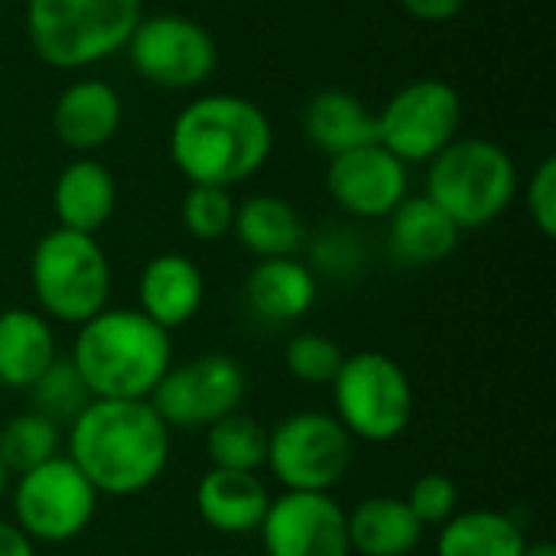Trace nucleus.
Returning <instances> with one entry per match:
<instances>
[{
  "instance_id": "1",
  "label": "nucleus",
  "mask_w": 556,
  "mask_h": 556,
  "mask_svg": "<svg viewBox=\"0 0 556 556\" xmlns=\"http://www.w3.org/2000/svg\"><path fill=\"white\" fill-rule=\"evenodd\" d=\"M62 446L98 495L134 498L163 479L173 430L150 401H91L65 427Z\"/></svg>"
},
{
  "instance_id": "2",
  "label": "nucleus",
  "mask_w": 556,
  "mask_h": 556,
  "mask_svg": "<svg viewBox=\"0 0 556 556\" xmlns=\"http://www.w3.org/2000/svg\"><path fill=\"white\" fill-rule=\"evenodd\" d=\"M270 153V117L244 94H202L169 127V160L189 186L231 189L261 173Z\"/></svg>"
},
{
  "instance_id": "3",
  "label": "nucleus",
  "mask_w": 556,
  "mask_h": 556,
  "mask_svg": "<svg viewBox=\"0 0 556 556\" xmlns=\"http://www.w3.org/2000/svg\"><path fill=\"white\" fill-rule=\"evenodd\" d=\"M68 358L94 401H147L173 368V332L137 306H108L78 326Z\"/></svg>"
},
{
  "instance_id": "4",
  "label": "nucleus",
  "mask_w": 556,
  "mask_h": 556,
  "mask_svg": "<svg viewBox=\"0 0 556 556\" xmlns=\"http://www.w3.org/2000/svg\"><path fill=\"white\" fill-rule=\"evenodd\" d=\"M143 0H26V39L39 62L78 72L121 52Z\"/></svg>"
},
{
  "instance_id": "5",
  "label": "nucleus",
  "mask_w": 556,
  "mask_h": 556,
  "mask_svg": "<svg viewBox=\"0 0 556 556\" xmlns=\"http://www.w3.org/2000/svg\"><path fill=\"white\" fill-rule=\"evenodd\" d=\"M518 163L485 137L453 140L427 163V199L446 212L459 231L495 225L518 195Z\"/></svg>"
},
{
  "instance_id": "6",
  "label": "nucleus",
  "mask_w": 556,
  "mask_h": 556,
  "mask_svg": "<svg viewBox=\"0 0 556 556\" xmlns=\"http://www.w3.org/2000/svg\"><path fill=\"white\" fill-rule=\"evenodd\" d=\"M111 261L94 235L52 228L29 254V287L49 323L81 326L111 300Z\"/></svg>"
},
{
  "instance_id": "7",
  "label": "nucleus",
  "mask_w": 556,
  "mask_h": 556,
  "mask_svg": "<svg viewBox=\"0 0 556 556\" xmlns=\"http://www.w3.org/2000/svg\"><path fill=\"white\" fill-rule=\"evenodd\" d=\"M332 417L358 443H394L407 433L417 407L414 381L407 368L375 349L345 355L339 375L329 384Z\"/></svg>"
},
{
  "instance_id": "8",
  "label": "nucleus",
  "mask_w": 556,
  "mask_h": 556,
  "mask_svg": "<svg viewBox=\"0 0 556 556\" xmlns=\"http://www.w3.org/2000/svg\"><path fill=\"white\" fill-rule=\"evenodd\" d=\"M10 511L13 525L39 547V544H72L78 541L101 505L94 485L81 476V469L59 453L55 459L13 476L10 485Z\"/></svg>"
},
{
  "instance_id": "9",
  "label": "nucleus",
  "mask_w": 556,
  "mask_h": 556,
  "mask_svg": "<svg viewBox=\"0 0 556 556\" xmlns=\"http://www.w3.org/2000/svg\"><path fill=\"white\" fill-rule=\"evenodd\" d=\"M355 463V440L326 410H296L270 427L267 466L283 492H332Z\"/></svg>"
},
{
  "instance_id": "10",
  "label": "nucleus",
  "mask_w": 556,
  "mask_h": 556,
  "mask_svg": "<svg viewBox=\"0 0 556 556\" xmlns=\"http://www.w3.org/2000/svg\"><path fill=\"white\" fill-rule=\"evenodd\" d=\"M248 397V371L235 355L205 352L173 368L160 378L147 397L160 420L176 433L205 430L225 414L241 410Z\"/></svg>"
},
{
  "instance_id": "11",
  "label": "nucleus",
  "mask_w": 556,
  "mask_h": 556,
  "mask_svg": "<svg viewBox=\"0 0 556 556\" xmlns=\"http://www.w3.org/2000/svg\"><path fill=\"white\" fill-rule=\"evenodd\" d=\"M375 121L378 143L404 166L430 163L456 140L463 124V98L443 78H414L384 101Z\"/></svg>"
},
{
  "instance_id": "12",
  "label": "nucleus",
  "mask_w": 556,
  "mask_h": 556,
  "mask_svg": "<svg viewBox=\"0 0 556 556\" xmlns=\"http://www.w3.org/2000/svg\"><path fill=\"white\" fill-rule=\"evenodd\" d=\"M124 52L143 81L169 91L199 88L218 68L215 36L199 20L182 13L140 16Z\"/></svg>"
},
{
  "instance_id": "13",
  "label": "nucleus",
  "mask_w": 556,
  "mask_h": 556,
  "mask_svg": "<svg viewBox=\"0 0 556 556\" xmlns=\"http://www.w3.org/2000/svg\"><path fill=\"white\" fill-rule=\"evenodd\" d=\"M257 534L264 556H352L345 508L332 492L274 495Z\"/></svg>"
},
{
  "instance_id": "14",
  "label": "nucleus",
  "mask_w": 556,
  "mask_h": 556,
  "mask_svg": "<svg viewBox=\"0 0 556 556\" xmlns=\"http://www.w3.org/2000/svg\"><path fill=\"white\" fill-rule=\"evenodd\" d=\"M407 166L381 143L329 156L326 189L332 202L355 218H388L407 199Z\"/></svg>"
},
{
  "instance_id": "15",
  "label": "nucleus",
  "mask_w": 556,
  "mask_h": 556,
  "mask_svg": "<svg viewBox=\"0 0 556 556\" xmlns=\"http://www.w3.org/2000/svg\"><path fill=\"white\" fill-rule=\"evenodd\" d=\"M205 303V277L186 254H156L137 277V309L166 332L189 326Z\"/></svg>"
},
{
  "instance_id": "16",
  "label": "nucleus",
  "mask_w": 556,
  "mask_h": 556,
  "mask_svg": "<svg viewBox=\"0 0 556 556\" xmlns=\"http://www.w3.org/2000/svg\"><path fill=\"white\" fill-rule=\"evenodd\" d=\"M270 498L274 495L261 472H231L208 466L195 485V511L202 525L225 538L257 534Z\"/></svg>"
},
{
  "instance_id": "17",
  "label": "nucleus",
  "mask_w": 556,
  "mask_h": 556,
  "mask_svg": "<svg viewBox=\"0 0 556 556\" xmlns=\"http://www.w3.org/2000/svg\"><path fill=\"white\" fill-rule=\"evenodd\" d=\"M124 104L104 78H78L59 91L52 104V134L78 153L111 143L121 130Z\"/></svg>"
},
{
  "instance_id": "18",
  "label": "nucleus",
  "mask_w": 556,
  "mask_h": 556,
  "mask_svg": "<svg viewBox=\"0 0 556 556\" xmlns=\"http://www.w3.org/2000/svg\"><path fill=\"white\" fill-rule=\"evenodd\" d=\"M319 300V277L306 261L261 257L244 277V303L254 319L267 326H290L303 319Z\"/></svg>"
},
{
  "instance_id": "19",
  "label": "nucleus",
  "mask_w": 556,
  "mask_h": 556,
  "mask_svg": "<svg viewBox=\"0 0 556 556\" xmlns=\"http://www.w3.org/2000/svg\"><path fill=\"white\" fill-rule=\"evenodd\" d=\"M384 244L394 264L420 270V267H433L446 261L456 251L459 228L427 195H407L388 215Z\"/></svg>"
},
{
  "instance_id": "20",
  "label": "nucleus",
  "mask_w": 556,
  "mask_h": 556,
  "mask_svg": "<svg viewBox=\"0 0 556 556\" xmlns=\"http://www.w3.org/2000/svg\"><path fill=\"white\" fill-rule=\"evenodd\" d=\"M117 208V182L114 173L91 156H78L52 182V212L59 228L98 235Z\"/></svg>"
},
{
  "instance_id": "21",
  "label": "nucleus",
  "mask_w": 556,
  "mask_h": 556,
  "mask_svg": "<svg viewBox=\"0 0 556 556\" xmlns=\"http://www.w3.org/2000/svg\"><path fill=\"white\" fill-rule=\"evenodd\" d=\"M352 556H414L427 528L417 521L404 495H368L345 511Z\"/></svg>"
},
{
  "instance_id": "22",
  "label": "nucleus",
  "mask_w": 556,
  "mask_h": 556,
  "mask_svg": "<svg viewBox=\"0 0 556 556\" xmlns=\"http://www.w3.org/2000/svg\"><path fill=\"white\" fill-rule=\"evenodd\" d=\"M55 358V329L39 309L10 306L0 313V388L26 394Z\"/></svg>"
},
{
  "instance_id": "23",
  "label": "nucleus",
  "mask_w": 556,
  "mask_h": 556,
  "mask_svg": "<svg viewBox=\"0 0 556 556\" xmlns=\"http://www.w3.org/2000/svg\"><path fill=\"white\" fill-rule=\"evenodd\" d=\"M303 134L319 153L339 156V153L378 143V121L358 94L342 91V88H326L306 101Z\"/></svg>"
},
{
  "instance_id": "24",
  "label": "nucleus",
  "mask_w": 556,
  "mask_h": 556,
  "mask_svg": "<svg viewBox=\"0 0 556 556\" xmlns=\"http://www.w3.org/2000/svg\"><path fill=\"white\" fill-rule=\"evenodd\" d=\"M528 547L525 525L498 508L456 511L437 528L433 556H521Z\"/></svg>"
},
{
  "instance_id": "25",
  "label": "nucleus",
  "mask_w": 556,
  "mask_h": 556,
  "mask_svg": "<svg viewBox=\"0 0 556 556\" xmlns=\"http://www.w3.org/2000/svg\"><path fill=\"white\" fill-rule=\"evenodd\" d=\"M231 235L257 257H293L303 244V222L287 199L261 192L238 202Z\"/></svg>"
},
{
  "instance_id": "26",
  "label": "nucleus",
  "mask_w": 556,
  "mask_h": 556,
  "mask_svg": "<svg viewBox=\"0 0 556 556\" xmlns=\"http://www.w3.org/2000/svg\"><path fill=\"white\" fill-rule=\"evenodd\" d=\"M270 430L244 410L225 414L212 427H205V456L212 469L231 472H261L267 466Z\"/></svg>"
},
{
  "instance_id": "27",
  "label": "nucleus",
  "mask_w": 556,
  "mask_h": 556,
  "mask_svg": "<svg viewBox=\"0 0 556 556\" xmlns=\"http://www.w3.org/2000/svg\"><path fill=\"white\" fill-rule=\"evenodd\" d=\"M65 430L52 424L49 417L36 410L13 414L0 424V463L10 469V476L29 472L62 453Z\"/></svg>"
},
{
  "instance_id": "28",
  "label": "nucleus",
  "mask_w": 556,
  "mask_h": 556,
  "mask_svg": "<svg viewBox=\"0 0 556 556\" xmlns=\"http://www.w3.org/2000/svg\"><path fill=\"white\" fill-rule=\"evenodd\" d=\"M29 394V410L49 417L52 424H59L62 430L94 401L78 375V368L72 365L68 355H59L39 378L36 384L26 391Z\"/></svg>"
},
{
  "instance_id": "29",
  "label": "nucleus",
  "mask_w": 556,
  "mask_h": 556,
  "mask_svg": "<svg viewBox=\"0 0 556 556\" xmlns=\"http://www.w3.org/2000/svg\"><path fill=\"white\" fill-rule=\"evenodd\" d=\"M345 362V352L336 339L323 332H296L283 349V368L293 381L309 388H329Z\"/></svg>"
},
{
  "instance_id": "30",
  "label": "nucleus",
  "mask_w": 556,
  "mask_h": 556,
  "mask_svg": "<svg viewBox=\"0 0 556 556\" xmlns=\"http://www.w3.org/2000/svg\"><path fill=\"white\" fill-rule=\"evenodd\" d=\"M238 202L231 199V189L218 186H189L179 205V222L189 238L195 241H222L231 235Z\"/></svg>"
},
{
  "instance_id": "31",
  "label": "nucleus",
  "mask_w": 556,
  "mask_h": 556,
  "mask_svg": "<svg viewBox=\"0 0 556 556\" xmlns=\"http://www.w3.org/2000/svg\"><path fill=\"white\" fill-rule=\"evenodd\" d=\"M424 528H440L459 511V485L446 472H424L404 495Z\"/></svg>"
},
{
  "instance_id": "32",
  "label": "nucleus",
  "mask_w": 556,
  "mask_h": 556,
  "mask_svg": "<svg viewBox=\"0 0 556 556\" xmlns=\"http://www.w3.org/2000/svg\"><path fill=\"white\" fill-rule=\"evenodd\" d=\"M365 267V248L355 235L349 231H332L326 238H319L313 244V257H309V270L319 277H332V280H349L358 277Z\"/></svg>"
},
{
  "instance_id": "33",
  "label": "nucleus",
  "mask_w": 556,
  "mask_h": 556,
  "mask_svg": "<svg viewBox=\"0 0 556 556\" xmlns=\"http://www.w3.org/2000/svg\"><path fill=\"white\" fill-rule=\"evenodd\" d=\"M528 215L544 238L556 235V156H544L528 182Z\"/></svg>"
},
{
  "instance_id": "34",
  "label": "nucleus",
  "mask_w": 556,
  "mask_h": 556,
  "mask_svg": "<svg viewBox=\"0 0 556 556\" xmlns=\"http://www.w3.org/2000/svg\"><path fill=\"white\" fill-rule=\"evenodd\" d=\"M469 0H401L404 13L420 23H450L466 10Z\"/></svg>"
},
{
  "instance_id": "35",
  "label": "nucleus",
  "mask_w": 556,
  "mask_h": 556,
  "mask_svg": "<svg viewBox=\"0 0 556 556\" xmlns=\"http://www.w3.org/2000/svg\"><path fill=\"white\" fill-rule=\"evenodd\" d=\"M0 556H39L36 544L13 525L0 518Z\"/></svg>"
},
{
  "instance_id": "36",
  "label": "nucleus",
  "mask_w": 556,
  "mask_h": 556,
  "mask_svg": "<svg viewBox=\"0 0 556 556\" xmlns=\"http://www.w3.org/2000/svg\"><path fill=\"white\" fill-rule=\"evenodd\" d=\"M521 556H556V547L551 541H528V547H525Z\"/></svg>"
},
{
  "instance_id": "37",
  "label": "nucleus",
  "mask_w": 556,
  "mask_h": 556,
  "mask_svg": "<svg viewBox=\"0 0 556 556\" xmlns=\"http://www.w3.org/2000/svg\"><path fill=\"white\" fill-rule=\"evenodd\" d=\"M10 485H13V476H10V469L0 463V505H3L7 495H10Z\"/></svg>"
},
{
  "instance_id": "38",
  "label": "nucleus",
  "mask_w": 556,
  "mask_h": 556,
  "mask_svg": "<svg viewBox=\"0 0 556 556\" xmlns=\"http://www.w3.org/2000/svg\"><path fill=\"white\" fill-rule=\"evenodd\" d=\"M208 556H231V554H208Z\"/></svg>"
}]
</instances>
